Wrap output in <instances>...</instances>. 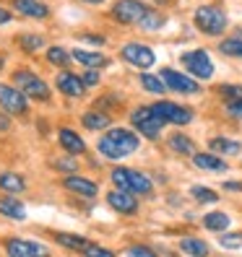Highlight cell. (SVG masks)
Masks as SVG:
<instances>
[{"mask_svg":"<svg viewBox=\"0 0 242 257\" xmlns=\"http://www.w3.org/2000/svg\"><path fill=\"white\" fill-rule=\"evenodd\" d=\"M219 94H221L224 99H232V101H234V99L242 96V86H221Z\"/></svg>","mask_w":242,"mask_h":257,"instance_id":"cell-34","label":"cell"},{"mask_svg":"<svg viewBox=\"0 0 242 257\" xmlns=\"http://www.w3.org/2000/svg\"><path fill=\"white\" fill-rule=\"evenodd\" d=\"M13 83H16L29 99H34V101H50V86L44 83L39 75H34L32 70H16V73H13Z\"/></svg>","mask_w":242,"mask_h":257,"instance_id":"cell-5","label":"cell"},{"mask_svg":"<svg viewBox=\"0 0 242 257\" xmlns=\"http://www.w3.org/2000/svg\"><path fill=\"white\" fill-rule=\"evenodd\" d=\"M219 50H221L226 57H242V39H239V37L224 39V42L219 44Z\"/></svg>","mask_w":242,"mask_h":257,"instance_id":"cell-32","label":"cell"},{"mask_svg":"<svg viewBox=\"0 0 242 257\" xmlns=\"http://www.w3.org/2000/svg\"><path fill=\"white\" fill-rule=\"evenodd\" d=\"M208 148L219 156H237L242 154V146L237 141H229V138H211L208 141Z\"/></svg>","mask_w":242,"mask_h":257,"instance_id":"cell-21","label":"cell"},{"mask_svg":"<svg viewBox=\"0 0 242 257\" xmlns=\"http://www.w3.org/2000/svg\"><path fill=\"white\" fill-rule=\"evenodd\" d=\"M63 187L70 190V192H75V195H84V198H89V200L97 198V192H99L97 182H92V179H86V177H81V174L65 177V179H63Z\"/></svg>","mask_w":242,"mask_h":257,"instance_id":"cell-15","label":"cell"},{"mask_svg":"<svg viewBox=\"0 0 242 257\" xmlns=\"http://www.w3.org/2000/svg\"><path fill=\"white\" fill-rule=\"evenodd\" d=\"M52 166H55V169H60V172H75V161H68V159H65V161L57 159Z\"/></svg>","mask_w":242,"mask_h":257,"instance_id":"cell-37","label":"cell"},{"mask_svg":"<svg viewBox=\"0 0 242 257\" xmlns=\"http://www.w3.org/2000/svg\"><path fill=\"white\" fill-rule=\"evenodd\" d=\"M84 42H92V44H104V37H92V34H84Z\"/></svg>","mask_w":242,"mask_h":257,"instance_id":"cell-41","label":"cell"},{"mask_svg":"<svg viewBox=\"0 0 242 257\" xmlns=\"http://www.w3.org/2000/svg\"><path fill=\"white\" fill-rule=\"evenodd\" d=\"M55 241L63 244L65 249H75V252H86V247L92 241H86L84 236H75V234H55Z\"/></svg>","mask_w":242,"mask_h":257,"instance_id":"cell-25","label":"cell"},{"mask_svg":"<svg viewBox=\"0 0 242 257\" xmlns=\"http://www.w3.org/2000/svg\"><path fill=\"white\" fill-rule=\"evenodd\" d=\"M11 21V13L6 11V8H0V26H3V24H8Z\"/></svg>","mask_w":242,"mask_h":257,"instance_id":"cell-43","label":"cell"},{"mask_svg":"<svg viewBox=\"0 0 242 257\" xmlns=\"http://www.w3.org/2000/svg\"><path fill=\"white\" fill-rule=\"evenodd\" d=\"M138 146H141L138 135L130 133V130H125V127H112V130L104 135V138H99V143H97L99 154H102L104 159H112V161L135 154V151H138Z\"/></svg>","mask_w":242,"mask_h":257,"instance_id":"cell-1","label":"cell"},{"mask_svg":"<svg viewBox=\"0 0 242 257\" xmlns=\"http://www.w3.org/2000/svg\"><path fill=\"white\" fill-rule=\"evenodd\" d=\"M13 8H16L21 16L26 19H47L50 16V8L42 3V0H13Z\"/></svg>","mask_w":242,"mask_h":257,"instance_id":"cell-17","label":"cell"},{"mask_svg":"<svg viewBox=\"0 0 242 257\" xmlns=\"http://www.w3.org/2000/svg\"><path fill=\"white\" fill-rule=\"evenodd\" d=\"M183 65L188 68V73L193 78L198 81H206L214 75V63H211V57L206 50H193V52H185L183 55Z\"/></svg>","mask_w":242,"mask_h":257,"instance_id":"cell-8","label":"cell"},{"mask_svg":"<svg viewBox=\"0 0 242 257\" xmlns=\"http://www.w3.org/2000/svg\"><path fill=\"white\" fill-rule=\"evenodd\" d=\"M190 195L198 203H216L219 200V195L211 190V187H201V185H195V187H190Z\"/></svg>","mask_w":242,"mask_h":257,"instance_id":"cell-33","label":"cell"},{"mask_svg":"<svg viewBox=\"0 0 242 257\" xmlns=\"http://www.w3.org/2000/svg\"><path fill=\"white\" fill-rule=\"evenodd\" d=\"M81 122H84L86 130H107V127L112 125V117L104 114V112L92 109V112H86V114L81 117Z\"/></svg>","mask_w":242,"mask_h":257,"instance_id":"cell-22","label":"cell"},{"mask_svg":"<svg viewBox=\"0 0 242 257\" xmlns=\"http://www.w3.org/2000/svg\"><path fill=\"white\" fill-rule=\"evenodd\" d=\"M141 86L146 88L148 94H164L167 91V83H164V78L159 75H151V73H141Z\"/></svg>","mask_w":242,"mask_h":257,"instance_id":"cell-28","label":"cell"},{"mask_svg":"<svg viewBox=\"0 0 242 257\" xmlns=\"http://www.w3.org/2000/svg\"><path fill=\"white\" fill-rule=\"evenodd\" d=\"M6 252L11 257H37V254H47L50 249L39 244V241H29V239H8L6 241Z\"/></svg>","mask_w":242,"mask_h":257,"instance_id":"cell-13","label":"cell"},{"mask_svg":"<svg viewBox=\"0 0 242 257\" xmlns=\"http://www.w3.org/2000/svg\"><path fill=\"white\" fill-rule=\"evenodd\" d=\"M180 249H183L185 254H195V257L208 254V244L201 241V239H195V236H185L183 241H180Z\"/></svg>","mask_w":242,"mask_h":257,"instance_id":"cell-27","label":"cell"},{"mask_svg":"<svg viewBox=\"0 0 242 257\" xmlns=\"http://www.w3.org/2000/svg\"><path fill=\"white\" fill-rule=\"evenodd\" d=\"M170 148L175 151V154H183V156H193L195 154V143L188 138V135L183 133H175L170 138Z\"/></svg>","mask_w":242,"mask_h":257,"instance_id":"cell-24","label":"cell"},{"mask_svg":"<svg viewBox=\"0 0 242 257\" xmlns=\"http://www.w3.org/2000/svg\"><path fill=\"white\" fill-rule=\"evenodd\" d=\"M75 63H81L84 68H107L110 65V57L104 52H94V50H73L70 52Z\"/></svg>","mask_w":242,"mask_h":257,"instance_id":"cell-18","label":"cell"},{"mask_svg":"<svg viewBox=\"0 0 242 257\" xmlns=\"http://www.w3.org/2000/svg\"><path fill=\"white\" fill-rule=\"evenodd\" d=\"M193 21H195V26H198L203 34L219 37L226 29V13L221 8H216V6H201L198 11H195Z\"/></svg>","mask_w":242,"mask_h":257,"instance_id":"cell-3","label":"cell"},{"mask_svg":"<svg viewBox=\"0 0 242 257\" xmlns=\"http://www.w3.org/2000/svg\"><path fill=\"white\" fill-rule=\"evenodd\" d=\"M242 244V234H232V236H221V247L226 249H237Z\"/></svg>","mask_w":242,"mask_h":257,"instance_id":"cell-35","label":"cell"},{"mask_svg":"<svg viewBox=\"0 0 242 257\" xmlns=\"http://www.w3.org/2000/svg\"><path fill=\"white\" fill-rule=\"evenodd\" d=\"M151 8L141 0H117L112 6V19L120 24H141V19L146 16Z\"/></svg>","mask_w":242,"mask_h":257,"instance_id":"cell-7","label":"cell"},{"mask_svg":"<svg viewBox=\"0 0 242 257\" xmlns=\"http://www.w3.org/2000/svg\"><path fill=\"white\" fill-rule=\"evenodd\" d=\"M0 216H6V218H11V221H26V208H24L21 200H16V198L8 192V195H3V198H0Z\"/></svg>","mask_w":242,"mask_h":257,"instance_id":"cell-19","label":"cell"},{"mask_svg":"<svg viewBox=\"0 0 242 257\" xmlns=\"http://www.w3.org/2000/svg\"><path fill=\"white\" fill-rule=\"evenodd\" d=\"M128 254H141V257H151L154 254V249H148V247H130Z\"/></svg>","mask_w":242,"mask_h":257,"instance_id":"cell-39","label":"cell"},{"mask_svg":"<svg viewBox=\"0 0 242 257\" xmlns=\"http://www.w3.org/2000/svg\"><path fill=\"white\" fill-rule=\"evenodd\" d=\"M203 226H206L208 231H224V229H229V216L221 213V210L206 213V216H203Z\"/></svg>","mask_w":242,"mask_h":257,"instance_id":"cell-26","label":"cell"},{"mask_svg":"<svg viewBox=\"0 0 242 257\" xmlns=\"http://www.w3.org/2000/svg\"><path fill=\"white\" fill-rule=\"evenodd\" d=\"M47 60H50L52 65H57V68H65L70 60H73V55L65 47H57V44H55V47H47Z\"/></svg>","mask_w":242,"mask_h":257,"instance_id":"cell-29","label":"cell"},{"mask_svg":"<svg viewBox=\"0 0 242 257\" xmlns=\"http://www.w3.org/2000/svg\"><path fill=\"white\" fill-rule=\"evenodd\" d=\"M19 44H21L24 52H39L44 47V37H39V34H21Z\"/></svg>","mask_w":242,"mask_h":257,"instance_id":"cell-30","label":"cell"},{"mask_svg":"<svg viewBox=\"0 0 242 257\" xmlns=\"http://www.w3.org/2000/svg\"><path fill=\"white\" fill-rule=\"evenodd\" d=\"M84 3H104V0H84Z\"/></svg>","mask_w":242,"mask_h":257,"instance_id":"cell-44","label":"cell"},{"mask_svg":"<svg viewBox=\"0 0 242 257\" xmlns=\"http://www.w3.org/2000/svg\"><path fill=\"white\" fill-rule=\"evenodd\" d=\"M130 122L141 135H146L148 141H156L159 133H162L164 119L154 112V107H138V109L130 112Z\"/></svg>","mask_w":242,"mask_h":257,"instance_id":"cell-4","label":"cell"},{"mask_svg":"<svg viewBox=\"0 0 242 257\" xmlns=\"http://www.w3.org/2000/svg\"><path fill=\"white\" fill-rule=\"evenodd\" d=\"M151 107H154V112L164 122H172V125H188L193 119V112L188 107H183V104H175V101H156Z\"/></svg>","mask_w":242,"mask_h":257,"instance_id":"cell-11","label":"cell"},{"mask_svg":"<svg viewBox=\"0 0 242 257\" xmlns=\"http://www.w3.org/2000/svg\"><path fill=\"white\" fill-rule=\"evenodd\" d=\"M55 86H57L65 96H70V99H78V96H84V91H86V83H84L81 75H73V73H68V70L57 73Z\"/></svg>","mask_w":242,"mask_h":257,"instance_id":"cell-14","label":"cell"},{"mask_svg":"<svg viewBox=\"0 0 242 257\" xmlns=\"http://www.w3.org/2000/svg\"><path fill=\"white\" fill-rule=\"evenodd\" d=\"M0 70H3V57H0Z\"/></svg>","mask_w":242,"mask_h":257,"instance_id":"cell-45","label":"cell"},{"mask_svg":"<svg viewBox=\"0 0 242 257\" xmlns=\"http://www.w3.org/2000/svg\"><path fill=\"white\" fill-rule=\"evenodd\" d=\"M0 109H6L8 114H19L24 117L29 112V96L21 91V88L13 83H0Z\"/></svg>","mask_w":242,"mask_h":257,"instance_id":"cell-6","label":"cell"},{"mask_svg":"<svg viewBox=\"0 0 242 257\" xmlns=\"http://www.w3.org/2000/svg\"><path fill=\"white\" fill-rule=\"evenodd\" d=\"M107 203L112 210H117V213H123V216H133V213H138V200H135V192H128V190H112L107 192Z\"/></svg>","mask_w":242,"mask_h":257,"instance_id":"cell-12","label":"cell"},{"mask_svg":"<svg viewBox=\"0 0 242 257\" xmlns=\"http://www.w3.org/2000/svg\"><path fill=\"white\" fill-rule=\"evenodd\" d=\"M229 114L232 117H242V96L234 99V101H229Z\"/></svg>","mask_w":242,"mask_h":257,"instance_id":"cell-38","label":"cell"},{"mask_svg":"<svg viewBox=\"0 0 242 257\" xmlns=\"http://www.w3.org/2000/svg\"><path fill=\"white\" fill-rule=\"evenodd\" d=\"M162 78H164V83H167L170 91H177V94H198V91H201L198 78L185 75V73H180V70L164 68V70H162Z\"/></svg>","mask_w":242,"mask_h":257,"instance_id":"cell-10","label":"cell"},{"mask_svg":"<svg viewBox=\"0 0 242 257\" xmlns=\"http://www.w3.org/2000/svg\"><path fill=\"white\" fill-rule=\"evenodd\" d=\"M110 177H112V185H115V187L128 190V192H135V195H151V190H154L151 179H148L143 172L125 169V166H117V169H112Z\"/></svg>","mask_w":242,"mask_h":257,"instance_id":"cell-2","label":"cell"},{"mask_svg":"<svg viewBox=\"0 0 242 257\" xmlns=\"http://www.w3.org/2000/svg\"><path fill=\"white\" fill-rule=\"evenodd\" d=\"M120 55H123L125 63H130V65H135V68H143V70L156 63L154 50L146 47V44H141V42H128L125 47L120 50Z\"/></svg>","mask_w":242,"mask_h":257,"instance_id":"cell-9","label":"cell"},{"mask_svg":"<svg viewBox=\"0 0 242 257\" xmlns=\"http://www.w3.org/2000/svg\"><path fill=\"white\" fill-rule=\"evenodd\" d=\"M224 190H234V192H242V182H224Z\"/></svg>","mask_w":242,"mask_h":257,"instance_id":"cell-42","label":"cell"},{"mask_svg":"<svg viewBox=\"0 0 242 257\" xmlns=\"http://www.w3.org/2000/svg\"><path fill=\"white\" fill-rule=\"evenodd\" d=\"M6 130H11V117H8V112L3 109V112H0V133H6Z\"/></svg>","mask_w":242,"mask_h":257,"instance_id":"cell-40","label":"cell"},{"mask_svg":"<svg viewBox=\"0 0 242 257\" xmlns=\"http://www.w3.org/2000/svg\"><path fill=\"white\" fill-rule=\"evenodd\" d=\"M193 164L198 166V169H206V172H226L229 169V164L224 159H219V154H214V151H211V154H198V151H195Z\"/></svg>","mask_w":242,"mask_h":257,"instance_id":"cell-20","label":"cell"},{"mask_svg":"<svg viewBox=\"0 0 242 257\" xmlns=\"http://www.w3.org/2000/svg\"><path fill=\"white\" fill-rule=\"evenodd\" d=\"M0 190L16 195V192L26 190V179L21 174H16V172H3V174H0Z\"/></svg>","mask_w":242,"mask_h":257,"instance_id":"cell-23","label":"cell"},{"mask_svg":"<svg viewBox=\"0 0 242 257\" xmlns=\"http://www.w3.org/2000/svg\"><path fill=\"white\" fill-rule=\"evenodd\" d=\"M143 32H156V29H162L164 26V16L162 13H156V11H148L146 16L141 19V24H138Z\"/></svg>","mask_w":242,"mask_h":257,"instance_id":"cell-31","label":"cell"},{"mask_svg":"<svg viewBox=\"0 0 242 257\" xmlns=\"http://www.w3.org/2000/svg\"><path fill=\"white\" fill-rule=\"evenodd\" d=\"M57 141H60V146H63V151L65 154H70V156H81V154H86V143H84V138L75 130H70V127H63V130H57Z\"/></svg>","mask_w":242,"mask_h":257,"instance_id":"cell-16","label":"cell"},{"mask_svg":"<svg viewBox=\"0 0 242 257\" xmlns=\"http://www.w3.org/2000/svg\"><path fill=\"white\" fill-rule=\"evenodd\" d=\"M81 78H84L86 86H97L99 83V70L97 68H86V73L81 75Z\"/></svg>","mask_w":242,"mask_h":257,"instance_id":"cell-36","label":"cell"}]
</instances>
